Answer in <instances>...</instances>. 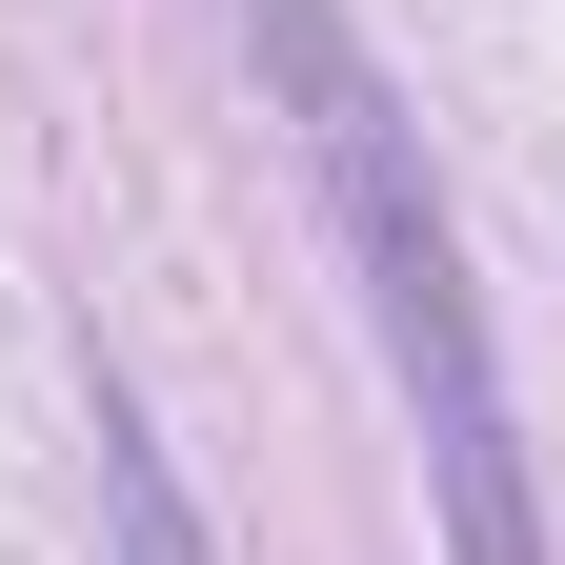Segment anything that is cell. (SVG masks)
<instances>
[{"label":"cell","mask_w":565,"mask_h":565,"mask_svg":"<svg viewBox=\"0 0 565 565\" xmlns=\"http://www.w3.org/2000/svg\"><path fill=\"white\" fill-rule=\"evenodd\" d=\"M263 21V82L323 162V223L364 263V323H384V384L424 424V484H445V565H545L525 525V445H505V364H484V303H465V243H445V182L384 102V61L343 41V0H243Z\"/></svg>","instance_id":"obj_1"},{"label":"cell","mask_w":565,"mask_h":565,"mask_svg":"<svg viewBox=\"0 0 565 565\" xmlns=\"http://www.w3.org/2000/svg\"><path fill=\"white\" fill-rule=\"evenodd\" d=\"M102 505H121V565H223L202 505H182V465L141 445V404H102Z\"/></svg>","instance_id":"obj_2"}]
</instances>
